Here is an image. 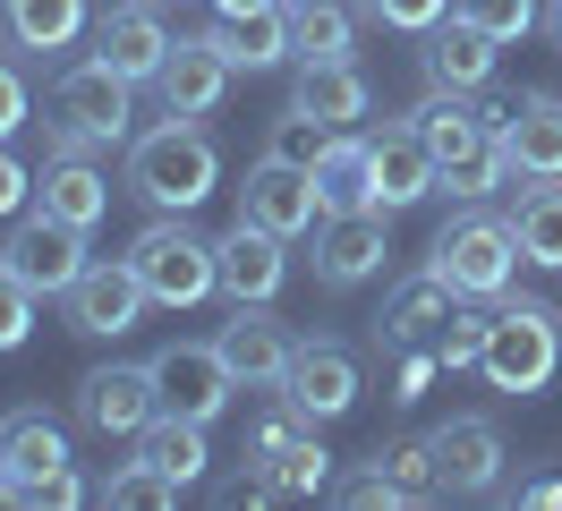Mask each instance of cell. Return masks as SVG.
<instances>
[{"label": "cell", "mask_w": 562, "mask_h": 511, "mask_svg": "<svg viewBox=\"0 0 562 511\" xmlns=\"http://www.w3.org/2000/svg\"><path fill=\"white\" fill-rule=\"evenodd\" d=\"M222 188V154L196 120H162L128 145V197H145L154 213H196Z\"/></svg>", "instance_id": "cell-1"}, {"label": "cell", "mask_w": 562, "mask_h": 511, "mask_svg": "<svg viewBox=\"0 0 562 511\" xmlns=\"http://www.w3.org/2000/svg\"><path fill=\"white\" fill-rule=\"evenodd\" d=\"M0 503H52L69 511L86 503V477H77V452L60 435V418L52 409H9L0 418Z\"/></svg>", "instance_id": "cell-2"}, {"label": "cell", "mask_w": 562, "mask_h": 511, "mask_svg": "<svg viewBox=\"0 0 562 511\" xmlns=\"http://www.w3.org/2000/svg\"><path fill=\"white\" fill-rule=\"evenodd\" d=\"M562 367V315L546 299H520V290H503L494 299V333H486V358H477V375H486L503 401H528V392H546Z\"/></svg>", "instance_id": "cell-3"}, {"label": "cell", "mask_w": 562, "mask_h": 511, "mask_svg": "<svg viewBox=\"0 0 562 511\" xmlns=\"http://www.w3.org/2000/svg\"><path fill=\"white\" fill-rule=\"evenodd\" d=\"M128 120H137V77H120L111 60H77L52 77V154L120 145Z\"/></svg>", "instance_id": "cell-4"}, {"label": "cell", "mask_w": 562, "mask_h": 511, "mask_svg": "<svg viewBox=\"0 0 562 511\" xmlns=\"http://www.w3.org/2000/svg\"><path fill=\"white\" fill-rule=\"evenodd\" d=\"M520 238H512V213H452L435 247H426V273H443L460 299H503L520 281Z\"/></svg>", "instance_id": "cell-5"}, {"label": "cell", "mask_w": 562, "mask_h": 511, "mask_svg": "<svg viewBox=\"0 0 562 511\" xmlns=\"http://www.w3.org/2000/svg\"><path fill=\"white\" fill-rule=\"evenodd\" d=\"M128 265H137V281H145L154 307H205L213 290H222L213 238L188 231V213H154V222L128 238Z\"/></svg>", "instance_id": "cell-6"}, {"label": "cell", "mask_w": 562, "mask_h": 511, "mask_svg": "<svg viewBox=\"0 0 562 511\" xmlns=\"http://www.w3.org/2000/svg\"><path fill=\"white\" fill-rule=\"evenodd\" d=\"M0 265L18 273L35 299H69V281L94 265V256H86V231H77V222H60V213H43V204H35V213H18Z\"/></svg>", "instance_id": "cell-7"}, {"label": "cell", "mask_w": 562, "mask_h": 511, "mask_svg": "<svg viewBox=\"0 0 562 511\" xmlns=\"http://www.w3.org/2000/svg\"><path fill=\"white\" fill-rule=\"evenodd\" d=\"M239 222H265L273 238H307L324 222L316 170H307V163H281V154H256L247 179H239Z\"/></svg>", "instance_id": "cell-8"}, {"label": "cell", "mask_w": 562, "mask_h": 511, "mask_svg": "<svg viewBox=\"0 0 562 511\" xmlns=\"http://www.w3.org/2000/svg\"><path fill=\"white\" fill-rule=\"evenodd\" d=\"M145 367H154L162 409H171V418H196V426H213V418L231 409V392H239V375L222 367L213 341H171V349H154Z\"/></svg>", "instance_id": "cell-9"}, {"label": "cell", "mask_w": 562, "mask_h": 511, "mask_svg": "<svg viewBox=\"0 0 562 511\" xmlns=\"http://www.w3.org/2000/svg\"><path fill=\"white\" fill-rule=\"evenodd\" d=\"M213 349H222V367L239 375V392H281V375L299 358V341H290V324L273 315V299L231 307V324L213 333Z\"/></svg>", "instance_id": "cell-10"}, {"label": "cell", "mask_w": 562, "mask_h": 511, "mask_svg": "<svg viewBox=\"0 0 562 511\" xmlns=\"http://www.w3.org/2000/svg\"><path fill=\"white\" fill-rule=\"evenodd\" d=\"M384 256H392V213H384V204H358V213H324V222H316V281H324V290L375 281Z\"/></svg>", "instance_id": "cell-11"}, {"label": "cell", "mask_w": 562, "mask_h": 511, "mask_svg": "<svg viewBox=\"0 0 562 511\" xmlns=\"http://www.w3.org/2000/svg\"><path fill=\"white\" fill-rule=\"evenodd\" d=\"M69 333H86V341H120V333H137V315L154 299H145V281H137V265L128 256H111V265H86L69 281Z\"/></svg>", "instance_id": "cell-12"}, {"label": "cell", "mask_w": 562, "mask_h": 511, "mask_svg": "<svg viewBox=\"0 0 562 511\" xmlns=\"http://www.w3.org/2000/svg\"><path fill=\"white\" fill-rule=\"evenodd\" d=\"M426 460H435V495H460V503L503 486V435H494V418H443L426 435Z\"/></svg>", "instance_id": "cell-13"}, {"label": "cell", "mask_w": 562, "mask_h": 511, "mask_svg": "<svg viewBox=\"0 0 562 511\" xmlns=\"http://www.w3.org/2000/svg\"><path fill=\"white\" fill-rule=\"evenodd\" d=\"M171 43H179V34L162 26V9H154V0H111L103 18H94V60H111L120 77H137V86L162 77Z\"/></svg>", "instance_id": "cell-14"}, {"label": "cell", "mask_w": 562, "mask_h": 511, "mask_svg": "<svg viewBox=\"0 0 562 511\" xmlns=\"http://www.w3.org/2000/svg\"><path fill=\"white\" fill-rule=\"evenodd\" d=\"M367 154H375V204H384V213H401V204H426L435 188H443L435 145L418 136V120H409V111H401V120H384V129L367 136Z\"/></svg>", "instance_id": "cell-15"}, {"label": "cell", "mask_w": 562, "mask_h": 511, "mask_svg": "<svg viewBox=\"0 0 562 511\" xmlns=\"http://www.w3.org/2000/svg\"><path fill=\"white\" fill-rule=\"evenodd\" d=\"M290 238H273L265 222H231V231L213 238V265H222V299L231 307H256V299H281V281H290V256H281Z\"/></svg>", "instance_id": "cell-16"}, {"label": "cell", "mask_w": 562, "mask_h": 511, "mask_svg": "<svg viewBox=\"0 0 562 511\" xmlns=\"http://www.w3.org/2000/svg\"><path fill=\"white\" fill-rule=\"evenodd\" d=\"M281 401L299 409L307 426H316V418H350L358 358L341 349V341H299V358H290V375H281Z\"/></svg>", "instance_id": "cell-17"}, {"label": "cell", "mask_w": 562, "mask_h": 511, "mask_svg": "<svg viewBox=\"0 0 562 511\" xmlns=\"http://www.w3.org/2000/svg\"><path fill=\"white\" fill-rule=\"evenodd\" d=\"M77 418H86L94 435H137L145 418H162L154 367H94V375H77Z\"/></svg>", "instance_id": "cell-18"}, {"label": "cell", "mask_w": 562, "mask_h": 511, "mask_svg": "<svg viewBox=\"0 0 562 511\" xmlns=\"http://www.w3.org/2000/svg\"><path fill=\"white\" fill-rule=\"evenodd\" d=\"M154 95H162L171 120H205L213 102L231 95V60L213 52V34H179L171 60H162V77H154Z\"/></svg>", "instance_id": "cell-19"}, {"label": "cell", "mask_w": 562, "mask_h": 511, "mask_svg": "<svg viewBox=\"0 0 562 511\" xmlns=\"http://www.w3.org/2000/svg\"><path fill=\"white\" fill-rule=\"evenodd\" d=\"M290 111H307L324 129H358L375 111V86L358 60H299V86H290Z\"/></svg>", "instance_id": "cell-20"}, {"label": "cell", "mask_w": 562, "mask_h": 511, "mask_svg": "<svg viewBox=\"0 0 562 511\" xmlns=\"http://www.w3.org/2000/svg\"><path fill=\"white\" fill-rule=\"evenodd\" d=\"M452 307H460V290L443 273H409L384 299V315H375V341H384V349H435V333H443Z\"/></svg>", "instance_id": "cell-21"}, {"label": "cell", "mask_w": 562, "mask_h": 511, "mask_svg": "<svg viewBox=\"0 0 562 511\" xmlns=\"http://www.w3.org/2000/svg\"><path fill=\"white\" fill-rule=\"evenodd\" d=\"M503 163H512V179H562V95H520L512 102Z\"/></svg>", "instance_id": "cell-22"}, {"label": "cell", "mask_w": 562, "mask_h": 511, "mask_svg": "<svg viewBox=\"0 0 562 511\" xmlns=\"http://www.w3.org/2000/svg\"><path fill=\"white\" fill-rule=\"evenodd\" d=\"M35 204L60 213V222H77V231H94L111 213V170H94L86 154H52V163L35 170Z\"/></svg>", "instance_id": "cell-23"}, {"label": "cell", "mask_w": 562, "mask_h": 511, "mask_svg": "<svg viewBox=\"0 0 562 511\" xmlns=\"http://www.w3.org/2000/svg\"><path fill=\"white\" fill-rule=\"evenodd\" d=\"M494 34H477L469 18H452V26H435L426 34V86H452V95H486V77H494Z\"/></svg>", "instance_id": "cell-24"}, {"label": "cell", "mask_w": 562, "mask_h": 511, "mask_svg": "<svg viewBox=\"0 0 562 511\" xmlns=\"http://www.w3.org/2000/svg\"><path fill=\"white\" fill-rule=\"evenodd\" d=\"M137 460H154V469L188 495V486L205 477L213 452H205V426H196V418H171V409H162V418H145V426H137Z\"/></svg>", "instance_id": "cell-25"}, {"label": "cell", "mask_w": 562, "mask_h": 511, "mask_svg": "<svg viewBox=\"0 0 562 511\" xmlns=\"http://www.w3.org/2000/svg\"><path fill=\"white\" fill-rule=\"evenodd\" d=\"M281 26H290V60H350L358 18L341 0H281Z\"/></svg>", "instance_id": "cell-26"}, {"label": "cell", "mask_w": 562, "mask_h": 511, "mask_svg": "<svg viewBox=\"0 0 562 511\" xmlns=\"http://www.w3.org/2000/svg\"><path fill=\"white\" fill-rule=\"evenodd\" d=\"M316 197H324V213H358V204H375V154H367V136H358V129H341L333 145H324Z\"/></svg>", "instance_id": "cell-27"}, {"label": "cell", "mask_w": 562, "mask_h": 511, "mask_svg": "<svg viewBox=\"0 0 562 511\" xmlns=\"http://www.w3.org/2000/svg\"><path fill=\"white\" fill-rule=\"evenodd\" d=\"M512 238L537 273H562V179H528L512 204Z\"/></svg>", "instance_id": "cell-28"}, {"label": "cell", "mask_w": 562, "mask_h": 511, "mask_svg": "<svg viewBox=\"0 0 562 511\" xmlns=\"http://www.w3.org/2000/svg\"><path fill=\"white\" fill-rule=\"evenodd\" d=\"M0 26L18 52H69L86 34V0H0Z\"/></svg>", "instance_id": "cell-29"}, {"label": "cell", "mask_w": 562, "mask_h": 511, "mask_svg": "<svg viewBox=\"0 0 562 511\" xmlns=\"http://www.w3.org/2000/svg\"><path fill=\"white\" fill-rule=\"evenodd\" d=\"M213 34V52L231 68H281L290 60V26H281V9H256V18H222V26H205Z\"/></svg>", "instance_id": "cell-30"}, {"label": "cell", "mask_w": 562, "mask_h": 511, "mask_svg": "<svg viewBox=\"0 0 562 511\" xmlns=\"http://www.w3.org/2000/svg\"><path fill=\"white\" fill-rule=\"evenodd\" d=\"M256 469L273 477L281 495H324V486H333V452H324L307 426H290L281 443H265V452H256Z\"/></svg>", "instance_id": "cell-31"}, {"label": "cell", "mask_w": 562, "mask_h": 511, "mask_svg": "<svg viewBox=\"0 0 562 511\" xmlns=\"http://www.w3.org/2000/svg\"><path fill=\"white\" fill-rule=\"evenodd\" d=\"M503 179H512V163H503V136H469V145H460V154H443V188H452V197H494V188H503Z\"/></svg>", "instance_id": "cell-32"}, {"label": "cell", "mask_w": 562, "mask_h": 511, "mask_svg": "<svg viewBox=\"0 0 562 511\" xmlns=\"http://www.w3.org/2000/svg\"><path fill=\"white\" fill-rule=\"evenodd\" d=\"M103 503H111V511H171L179 486L154 469V460H120V469L103 477Z\"/></svg>", "instance_id": "cell-33"}, {"label": "cell", "mask_w": 562, "mask_h": 511, "mask_svg": "<svg viewBox=\"0 0 562 511\" xmlns=\"http://www.w3.org/2000/svg\"><path fill=\"white\" fill-rule=\"evenodd\" d=\"M486 333H494V307H452V315H443V333H435V358H443V367H477V358H486Z\"/></svg>", "instance_id": "cell-34"}, {"label": "cell", "mask_w": 562, "mask_h": 511, "mask_svg": "<svg viewBox=\"0 0 562 511\" xmlns=\"http://www.w3.org/2000/svg\"><path fill=\"white\" fill-rule=\"evenodd\" d=\"M452 18H469V26L494 34V43H520L528 26H546V9H537V0H452Z\"/></svg>", "instance_id": "cell-35"}, {"label": "cell", "mask_w": 562, "mask_h": 511, "mask_svg": "<svg viewBox=\"0 0 562 511\" xmlns=\"http://www.w3.org/2000/svg\"><path fill=\"white\" fill-rule=\"evenodd\" d=\"M333 136H341V129H324V120H307V111H281L273 136H265V154H281V163H307V170H316Z\"/></svg>", "instance_id": "cell-36"}, {"label": "cell", "mask_w": 562, "mask_h": 511, "mask_svg": "<svg viewBox=\"0 0 562 511\" xmlns=\"http://www.w3.org/2000/svg\"><path fill=\"white\" fill-rule=\"evenodd\" d=\"M26 333H35V290L0 265V358H9V349H26Z\"/></svg>", "instance_id": "cell-37"}, {"label": "cell", "mask_w": 562, "mask_h": 511, "mask_svg": "<svg viewBox=\"0 0 562 511\" xmlns=\"http://www.w3.org/2000/svg\"><path fill=\"white\" fill-rule=\"evenodd\" d=\"M375 460H384V469L401 477V486H409V503H426V495H435V460H426V435H401V443H384Z\"/></svg>", "instance_id": "cell-38"}, {"label": "cell", "mask_w": 562, "mask_h": 511, "mask_svg": "<svg viewBox=\"0 0 562 511\" xmlns=\"http://www.w3.org/2000/svg\"><path fill=\"white\" fill-rule=\"evenodd\" d=\"M367 18L392 34H435L443 18H452V0H367Z\"/></svg>", "instance_id": "cell-39"}, {"label": "cell", "mask_w": 562, "mask_h": 511, "mask_svg": "<svg viewBox=\"0 0 562 511\" xmlns=\"http://www.w3.org/2000/svg\"><path fill=\"white\" fill-rule=\"evenodd\" d=\"M333 495H341V503H384V511H392V503H409V486H401L384 460H375V469H358V477H341Z\"/></svg>", "instance_id": "cell-40"}, {"label": "cell", "mask_w": 562, "mask_h": 511, "mask_svg": "<svg viewBox=\"0 0 562 511\" xmlns=\"http://www.w3.org/2000/svg\"><path fill=\"white\" fill-rule=\"evenodd\" d=\"M26 111H35V95H26V77H18L9 60H0V145H9V136L26 129Z\"/></svg>", "instance_id": "cell-41"}, {"label": "cell", "mask_w": 562, "mask_h": 511, "mask_svg": "<svg viewBox=\"0 0 562 511\" xmlns=\"http://www.w3.org/2000/svg\"><path fill=\"white\" fill-rule=\"evenodd\" d=\"M26 197H35V170L0 145V213H26Z\"/></svg>", "instance_id": "cell-42"}, {"label": "cell", "mask_w": 562, "mask_h": 511, "mask_svg": "<svg viewBox=\"0 0 562 511\" xmlns=\"http://www.w3.org/2000/svg\"><path fill=\"white\" fill-rule=\"evenodd\" d=\"M520 503H528V511H562V477H528Z\"/></svg>", "instance_id": "cell-43"}, {"label": "cell", "mask_w": 562, "mask_h": 511, "mask_svg": "<svg viewBox=\"0 0 562 511\" xmlns=\"http://www.w3.org/2000/svg\"><path fill=\"white\" fill-rule=\"evenodd\" d=\"M222 18H256V9H281V0H213Z\"/></svg>", "instance_id": "cell-44"}, {"label": "cell", "mask_w": 562, "mask_h": 511, "mask_svg": "<svg viewBox=\"0 0 562 511\" xmlns=\"http://www.w3.org/2000/svg\"><path fill=\"white\" fill-rule=\"evenodd\" d=\"M546 34H554V43H562V0H546Z\"/></svg>", "instance_id": "cell-45"}, {"label": "cell", "mask_w": 562, "mask_h": 511, "mask_svg": "<svg viewBox=\"0 0 562 511\" xmlns=\"http://www.w3.org/2000/svg\"><path fill=\"white\" fill-rule=\"evenodd\" d=\"M0 486H9V477H0Z\"/></svg>", "instance_id": "cell-46"}]
</instances>
